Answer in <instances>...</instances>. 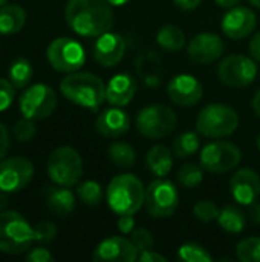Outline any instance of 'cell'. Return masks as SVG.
I'll list each match as a JSON object with an SVG mask.
<instances>
[{
	"label": "cell",
	"instance_id": "1",
	"mask_svg": "<svg viewBox=\"0 0 260 262\" xmlns=\"http://www.w3.org/2000/svg\"><path fill=\"white\" fill-rule=\"evenodd\" d=\"M69 28L81 37H100L113 26V9L106 0H69L64 8Z\"/></svg>",
	"mask_w": 260,
	"mask_h": 262
},
{
	"label": "cell",
	"instance_id": "2",
	"mask_svg": "<svg viewBox=\"0 0 260 262\" xmlns=\"http://www.w3.org/2000/svg\"><path fill=\"white\" fill-rule=\"evenodd\" d=\"M60 92L70 103L97 111L106 100V84L90 72H70L60 81Z\"/></svg>",
	"mask_w": 260,
	"mask_h": 262
},
{
	"label": "cell",
	"instance_id": "3",
	"mask_svg": "<svg viewBox=\"0 0 260 262\" xmlns=\"http://www.w3.org/2000/svg\"><path fill=\"white\" fill-rule=\"evenodd\" d=\"M144 196L146 187L143 181L132 173H123L112 178L106 190L107 206L118 216L135 215L144 206Z\"/></svg>",
	"mask_w": 260,
	"mask_h": 262
},
{
	"label": "cell",
	"instance_id": "4",
	"mask_svg": "<svg viewBox=\"0 0 260 262\" xmlns=\"http://www.w3.org/2000/svg\"><path fill=\"white\" fill-rule=\"evenodd\" d=\"M35 241L34 227L17 212H0V252L6 255H21Z\"/></svg>",
	"mask_w": 260,
	"mask_h": 262
},
{
	"label": "cell",
	"instance_id": "5",
	"mask_svg": "<svg viewBox=\"0 0 260 262\" xmlns=\"http://www.w3.org/2000/svg\"><path fill=\"white\" fill-rule=\"evenodd\" d=\"M239 127L238 112L222 103H210L201 109L196 118V130L213 140L230 137Z\"/></svg>",
	"mask_w": 260,
	"mask_h": 262
},
{
	"label": "cell",
	"instance_id": "6",
	"mask_svg": "<svg viewBox=\"0 0 260 262\" xmlns=\"http://www.w3.org/2000/svg\"><path fill=\"white\" fill-rule=\"evenodd\" d=\"M46 172L54 184L72 187L83 177V158L74 147L60 146L48 157Z\"/></svg>",
	"mask_w": 260,
	"mask_h": 262
},
{
	"label": "cell",
	"instance_id": "7",
	"mask_svg": "<svg viewBox=\"0 0 260 262\" xmlns=\"http://www.w3.org/2000/svg\"><path fill=\"white\" fill-rule=\"evenodd\" d=\"M178 124L175 111L166 104H152L141 109L136 115L138 132L150 140L169 137Z\"/></svg>",
	"mask_w": 260,
	"mask_h": 262
},
{
	"label": "cell",
	"instance_id": "8",
	"mask_svg": "<svg viewBox=\"0 0 260 262\" xmlns=\"http://www.w3.org/2000/svg\"><path fill=\"white\" fill-rule=\"evenodd\" d=\"M179 204V193L176 186L166 180L158 178L146 187L144 207L152 218L162 220L172 216Z\"/></svg>",
	"mask_w": 260,
	"mask_h": 262
},
{
	"label": "cell",
	"instance_id": "9",
	"mask_svg": "<svg viewBox=\"0 0 260 262\" xmlns=\"http://www.w3.org/2000/svg\"><path fill=\"white\" fill-rule=\"evenodd\" d=\"M58 104L55 91L44 84L37 83L29 88H26L18 100V109L23 117L29 120H44L55 111Z\"/></svg>",
	"mask_w": 260,
	"mask_h": 262
},
{
	"label": "cell",
	"instance_id": "10",
	"mask_svg": "<svg viewBox=\"0 0 260 262\" xmlns=\"http://www.w3.org/2000/svg\"><path fill=\"white\" fill-rule=\"evenodd\" d=\"M46 58L55 71L70 74L80 71V68L86 63V52L77 40L58 37L49 43Z\"/></svg>",
	"mask_w": 260,
	"mask_h": 262
},
{
	"label": "cell",
	"instance_id": "11",
	"mask_svg": "<svg viewBox=\"0 0 260 262\" xmlns=\"http://www.w3.org/2000/svg\"><path fill=\"white\" fill-rule=\"evenodd\" d=\"M242 160L241 149L230 141H211L208 143L199 157V164L210 173H227L238 167Z\"/></svg>",
	"mask_w": 260,
	"mask_h": 262
},
{
	"label": "cell",
	"instance_id": "12",
	"mask_svg": "<svg viewBox=\"0 0 260 262\" xmlns=\"http://www.w3.org/2000/svg\"><path fill=\"white\" fill-rule=\"evenodd\" d=\"M218 77L227 86L245 88L257 77L256 60L241 54L227 55L218 66Z\"/></svg>",
	"mask_w": 260,
	"mask_h": 262
},
{
	"label": "cell",
	"instance_id": "13",
	"mask_svg": "<svg viewBox=\"0 0 260 262\" xmlns=\"http://www.w3.org/2000/svg\"><path fill=\"white\" fill-rule=\"evenodd\" d=\"M34 178V166L23 157L3 158L0 161V190L14 193L29 186Z\"/></svg>",
	"mask_w": 260,
	"mask_h": 262
},
{
	"label": "cell",
	"instance_id": "14",
	"mask_svg": "<svg viewBox=\"0 0 260 262\" xmlns=\"http://www.w3.org/2000/svg\"><path fill=\"white\" fill-rule=\"evenodd\" d=\"M167 95L175 104L182 107H190L201 101L204 95V89L196 77L190 74H179L169 81Z\"/></svg>",
	"mask_w": 260,
	"mask_h": 262
},
{
	"label": "cell",
	"instance_id": "15",
	"mask_svg": "<svg viewBox=\"0 0 260 262\" xmlns=\"http://www.w3.org/2000/svg\"><path fill=\"white\" fill-rule=\"evenodd\" d=\"M138 253L132 239L110 236L97 246L92 258L97 262H133L138 259Z\"/></svg>",
	"mask_w": 260,
	"mask_h": 262
},
{
	"label": "cell",
	"instance_id": "16",
	"mask_svg": "<svg viewBox=\"0 0 260 262\" xmlns=\"http://www.w3.org/2000/svg\"><path fill=\"white\" fill-rule=\"evenodd\" d=\"M188 57L196 64H210L221 58L224 52V41L218 34L201 32L188 41Z\"/></svg>",
	"mask_w": 260,
	"mask_h": 262
},
{
	"label": "cell",
	"instance_id": "17",
	"mask_svg": "<svg viewBox=\"0 0 260 262\" xmlns=\"http://www.w3.org/2000/svg\"><path fill=\"white\" fill-rule=\"evenodd\" d=\"M256 25H257L256 14L247 6L230 8V11L224 15L221 21L222 32L228 38H234V40L245 38L247 35H250L254 31Z\"/></svg>",
	"mask_w": 260,
	"mask_h": 262
},
{
	"label": "cell",
	"instance_id": "18",
	"mask_svg": "<svg viewBox=\"0 0 260 262\" xmlns=\"http://www.w3.org/2000/svg\"><path fill=\"white\" fill-rule=\"evenodd\" d=\"M230 192L236 203L251 206L260 195V177L253 169H239L230 180Z\"/></svg>",
	"mask_w": 260,
	"mask_h": 262
},
{
	"label": "cell",
	"instance_id": "19",
	"mask_svg": "<svg viewBox=\"0 0 260 262\" xmlns=\"http://www.w3.org/2000/svg\"><path fill=\"white\" fill-rule=\"evenodd\" d=\"M124 54H126V41L120 34L107 31L100 37H97L93 46V57L101 66L104 68L116 66L123 60Z\"/></svg>",
	"mask_w": 260,
	"mask_h": 262
},
{
	"label": "cell",
	"instance_id": "20",
	"mask_svg": "<svg viewBox=\"0 0 260 262\" xmlns=\"http://www.w3.org/2000/svg\"><path fill=\"white\" fill-rule=\"evenodd\" d=\"M97 132L106 138H120L130 127V118L126 111L118 106H112L103 111L95 121Z\"/></svg>",
	"mask_w": 260,
	"mask_h": 262
},
{
	"label": "cell",
	"instance_id": "21",
	"mask_svg": "<svg viewBox=\"0 0 260 262\" xmlns=\"http://www.w3.org/2000/svg\"><path fill=\"white\" fill-rule=\"evenodd\" d=\"M136 89H138V84L132 75L116 74L110 78V81L106 86V100L112 106L124 107L133 100Z\"/></svg>",
	"mask_w": 260,
	"mask_h": 262
},
{
	"label": "cell",
	"instance_id": "22",
	"mask_svg": "<svg viewBox=\"0 0 260 262\" xmlns=\"http://www.w3.org/2000/svg\"><path fill=\"white\" fill-rule=\"evenodd\" d=\"M44 200H46V206L48 209L60 218L69 216L74 210H75V195L72 190H69V187L64 186H48L44 189Z\"/></svg>",
	"mask_w": 260,
	"mask_h": 262
},
{
	"label": "cell",
	"instance_id": "23",
	"mask_svg": "<svg viewBox=\"0 0 260 262\" xmlns=\"http://www.w3.org/2000/svg\"><path fill=\"white\" fill-rule=\"evenodd\" d=\"M147 169L158 178H166L173 167V154L162 144H156L147 150L146 155Z\"/></svg>",
	"mask_w": 260,
	"mask_h": 262
},
{
	"label": "cell",
	"instance_id": "24",
	"mask_svg": "<svg viewBox=\"0 0 260 262\" xmlns=\"http://www.w3.org/2000/svg\"><path fill=\"white\" fill-rule=\"evenodd\" d=\"M26 23V12L18 5H5L0 8V34L12 35L21 31Z\"/></svg>",
	"mask_w": 260,
	"mask_h": 262
},
{
	"label": "cell",
	"instance_id": "25",
	"mask_svg": "<svg viewBox=\"0 0 260 262\" xmlns=\"http://www.w3.org/2000/svg\"><path fill=\"white\" fill-rule=\"evenodd\" d=\"M218 224L225 232H228L231 235H239V233L244 232V229L247 226V218H245V213L239 207L225 206L219 212Z\"/></svg>",
	"mask_w": 260,
	"mask_h": 262
},
{
	"label": "cell",
	"instance_id": "26",
	"mask_svg": "<svg viewBox=\"0 0 260 262\" xmlns=\"http://www.w3.org/2000/svg\"><path fill=\"white\" fill-rule=\"evenodd\" d=\"M156 43L166 51H181L185 46V34L176 25H164L156 34Z\"/></svg>",
	"mask_w": 260,
	"mask_h": 262
},
{
	"label": "cell",
	"instance_id": "27",
	"mask_svg": "<svg viewBox=\"0 0 260 262\" xmlns=\"http://www.w3.org/2000/svg\"><path fill=\"white\" fill-rule=\"evenodd\" d=\"M109 158L116 167L132 169L136 163V152L129 143L116 141L112 143L109 147Z\"/></svg>",
	"mask_w": 260,
	"mask_h": 262
},
{
	"label": "cell",
	"instance_id": "28",
	"mask_svg": "<svg viewBox=\"0 0 260 262\" xmlns=\"http://www.w3.org/2000/svg\"><path fill=\"white\" fill-rule=\"evenodd\" d=\"M34 75V69H32V64L28 58H17L11 63L9 66V71H8V80L17 88V89H21V88H26L28 83L31 81Z\"/></svg>",
	"mask_w": 260,
	"mask_h": 262
},
{
	"label": "cell",
	"instance_id": "29",
	"mask_svg": "<svg viewBox=\"0 0 260 262\" xmlns=\"http://www.w3.org/2000/svg\"><path fill=\"white\" fill-rule=\"evenodd\" d=\"M199 146H201V140H199V135L196 132H184L181 134L175 143H173V154L179 158H185V157H190V155H195L198 150H199Z\"/></svg>",
	"mask_w": 260,
	"mask_h": 262
},
{
	"label": "cell",
	"instance_id": "30",
	"mask_svg": "<svg viewBox=\"0 0 260 262\" xmlns=\"http://www.w3.org/2000/svg\"><path fill=\"white\" fill-rule=\"evenodd\" d=\"M77 196L84 206L95 207L103 201V187L93 180L83 181L77 186Z\"/></svg>",
	"mask_w": 260,
	"mask_h": 262
},
{
	"label": "cell",
	"instance_id": "31",
	"mask_svg": "<svg viewBox=\"0 0 260 262\" xmlns=\"http://www.w3.org/2000/svg\"><path fill=\"white\" fill-rule=\"evenodd\" d=\"M176 178L181 183V186L187 189H195L204 180V169L202 166H198L195 163H185L179 167Z\"/></svg>",
	"mask_w": 260,
	"mask_h": 262
},
{
	"label": "cell",
	"instance_id": "32",
	"mask_svg": "<svg viewBox=\"0 0 260 262\" xmlns=\"http://www.w3.org/2000/svg\"><path fill=\"white\" fill-rule=\"evenodd\" d=\"M236 255L242 262H260V236L242 239L236 246Z\"/></svg>",
	"mask_w": 260,
	"mask_h": 262
},
{
	"label": "cell",
	"instance_id": "33",
	"mask_svg": "<svg viewBox=\"0 0 260 262\" xmlns=\"http://www.w3.org/2000/svg\"><path fill=\"white\" fill-rule=\"evenodd\" d=\"M178 258L184 262H211V255L199 244L195 243H187L179 247L178 250Z\"/></svg>",
	"mask_w": 260,
	"mask_h": 262
},
{
	"label": "cell",
	"instance_id": "34",
	"mask_svg": "<svg viewBox=\"0 0 260 262\" xmlns=\"http://www.w3.org/2000/svg\"><path fill=\"white\" fill-rule=\"evenodd\" d=\"M219 212L221 210L218 209V206L213 201H210V200H202V201L196 203L195 207H193L195 218L202 221V223H210V221L218 220Z\"/></svg>",
	"mask_w": 260,
	"mask_h": 262
},
{
	"label": "cell",
	"instance_id": "35",
	"mask_svg": "<svg viewBox=\"0 0 260 262\" xmlns=\"http://www.w3.org/2000/svg\"><path fill=\"white\" fill-rule=\"evenodd\" d=\"M35 132H37V129H35L34 120H29L26 117H23L21 120H18L14 124V135H15V140L18 143L31 141L35 137Z\"/></svg>",
	"mask_w": 260,
	"mask_h": 262
},
{
	"label": "cell",
	"instance_id": "36",
	"mask_svg": "<svg viewBox=\"0 0 260 262\" xmlns=\"http://www.w3.org/2000/svg\"><path fill=\"white\" fill-rule=\"evenodd\" d=\"M57 233H58V229L51 221H40L34 227L35 241L38 243H52L57 238Z\"/></svg>",
	"mask_w": 260,
	"mask_h": 262
},
{
	"label": "cell",
	"instance_id": "37",
	"mask_svg": "<svg viewBox=\"0 0 260 262\" xmlns=\"http://www.w3.org/2000/svg\"><path fill=\"white\" fill-rule=\"evenodd\" d=\"M132 243L135 244V247L138 249V252H144V250H150L155 246L153 236L147 229H135L132 232Z\"/></svg>",
	"mask_w": 260,
	"mask_h": 262
},
{
	"label": "cell",
	"instance_id": "38",
	"mask_svg": "<svg viewBox=\"0 0 260 262\" xmlns=\"http://www.w3.org/2000/svg\"><path fill=\"white\" fill-rule=\"evenodd\" d=\"M15 86L6 80V78H0V112L6 111L15 100Z\"/></svg>",
	"mask_w": 260,
	"mask_h": 262
},
{
	"label": "cell",
	"instance_id": "39",
	"mask_svg": "<svg viewBox=\"0 0 260 262\" xmlns=\"http://www.w3.org/2000/svg\"><path fill=\"white\" fill-rule=\"evenodd\" d=\"M26 259L29 262H52L54 256L49 253V250H46L43 247H37V249L28 250Z\"/></svg>",
	"mask_w": 260,
	"mask_h": 262
},
{
	"label": "cell",
	"instance_id": "40",
	"mask_svg": "<svg viewBox=\"0 0 260 262\" xmlns=\"http://www.w3.org/2000/svg\"><path fill=\"white\" fill-rule=\"evenodd\" d=\"M118 229L124 235H132L135 230V216L133 215H120L118 218Z\"/></svg>",
	"mask_w": 260,
	"mask_h": 262
},
{
	"label": "cell",
	"instance_id": "41",
	"mask_svg": "<svg viewBox=\"0 0 260 262\" xmlns=\"http://www.w3.org/2000/svg\"><path fill=\"white\" fill-rule=\"evenodd\" d=\"M11 146V140H9V132L6 129V126L3 123H0V161L6 157V152Z\"/></svg>",
	"mask_w": 260,
	"mask_h": 262
},
{
	"label": "cell",
	"instance_id": "42",
	"mask_svg": "<svg viewBox=\"0 0 260 262\" xmlns=\"http://www.w3.org/2000/svg\"><path fill=\"white\" fill-rule=\"evenodd\" d=\"M136 261L141 262H167V258L162 256L161 253L155 252L153 249L150 250H144V252H139L138 253V259Z\"/></svg>",
	"mask_w": 260,
	"mask_h": 262
},
{
	"label": "cell",
	"instance_id": "43",
	"mask_svg": "<svg viewBox=\"0 0 260 262\" xmlns=\"http://www.w3.org/2000/svg\"><path fill=\"white\" fill-rule=\"evenodd\" d=\"M250 54L256 61H260V31L250 41Z\"/></svg>",
	"mask_w": 260,
	"mask_h": 262
},
{
	"label": "cell",
	"instance_id": "44",
	"mask_svg": "<svg viewBox=\"0 0 260 262\" xmlns=\"http://www.w3.org/2000/svg\"><path fill=\"white\" fill-rule=\"evenodd\" d=\"M173 2L182 11H193L201 5L202 0H173Z\"/></svg>",
	"mask_w": 260,
	"mask_h": 262
},
{
	"label": "cell",
	"instance_id": "45",
	"mask_svg": "<svg viewBox=\"0 0 260 262\" xmlns=\"http://www.w3.org/2000/svg\"><path fill=\"white\" fill-rule=\"evenodd\" d=\"M250 218L253 220V223L260 224V203L259 201H254V203L250 206Z\"/></svg>",
	"mask_w": 260,
	"mask_h": 262
},
{
	"label": "cell",
	"instance_id": "46",
	"mask_svg": "<svg viewBox=\"0 0 260 262\" xmlns=\"http://www.w3.org/2000/svg\"><path fill=\"white\" fill-rule=\"evenodd\" d=\"M215 2L221 8H233V6H238L241 0H215Z\"/></svg>",
	"mask_w": 260,
	"mask_h": 262
},
{
	"label": "cell",
	"instance_id": "47",
	"mask_svg": "<svg viewBox=\"0 0 260 262\" xmlns=\"http://www.w3.org/2000/svg\"><path fill=\"white\" fill-rule=\"evenodd\" d=\"M253 111H254V114L257 115L260 118V91H257L256 94H254V97H253Z\"/></svg>",
	"mask_w": 260,
	"mask_h": 262
},
{
	"label": "cell",
	"instance_id": "48",
	"mask_svg": "<svg viewBox=\"0 0 260 262\" xmlns=\"http://www.w3.org/2000/svg\"><path fill=\"white\" fill-rule=\"evenodd\" d=\"M8 195H9V193H6V192L0 190V212H3V210L8 207V203H9Z\"/></svg>",
	"mask_w": 260,
	"mask_h": 262
},
{
	"label": "cell",
	"instance_id": "49",
	"mask_svg": "<svg viewBox=\"0 0 260 262\" xmlns=\"http://www.w3.org/2000/svg\"><path fill=\"white\" fill-rule=\"evenodd\" d=\"M106 2H109L112 6H121V5H126L129 0H106Z\"/></svg>",
	"mask_w": 260,
	"mask_h": 262
},
{
	"label": "cell",
	"instance_id": "50",
	"mask_svg": "<svg viewBox=\"0 0 260 262\" xmlns=\"http://www.w3.org/2000/svg\"><path fill=\"white\" fill-rule=\"evenodd\" d=\"M253 6H256V8H259L260 9V0H248Z\"/></svg>",
	"mask_w": 260,
	"mask_h": 262
},
{
	"label": "cell",
	"instance_id": "51",
	"mask_svg": "<svg viewBox=\"0 0 260 262\" xmlns=\"http://www.w3.org/2000/svg\"><path fill=\"white\" fill-rule=\"evenodd\" d=\"M6 3H8V0H0V8H2V6H5Z\"/></svg>",
	"mask_w": 260,
	"mask_h": 262
},
{
	"label": "cell",
	"instance_id": "52",
	"mask_svg": "<svg viewBox=\"0 0 260 262\" xmlns=\"http://www.w3.org/2000/svg\"><path fill=\"white\" fill-rule=\"evenodd\" d=\"M257 147H259V150H260V134H259V137H257Z\"/></svg>",
	"mask_w": 260,
	"mask_h": 262
}]
</instances>
